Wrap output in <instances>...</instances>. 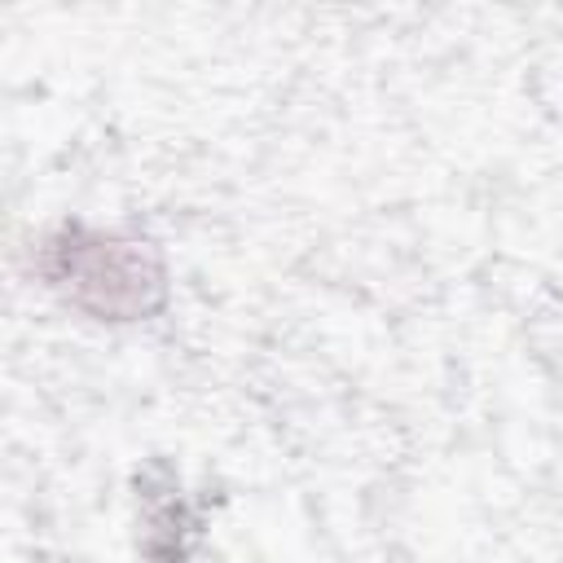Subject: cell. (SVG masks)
I'll return each instance as SVG.
<instances>
[{
  "mask_svg": "<svg viewBox=\"0 0 563 563\" xmlns=\"http://www.w3.org/2000/svg\"><path fill=\"white\" fill-rule=\"evenodd\" d=\"M141 532L150 563H202L198 554V515L176 479H145L141 493Z\"/></svg>",
  "mask_w": 563,
  "mask_h": 563,
  "instance_id": "7a4b0ae2",
  "label": "cell"
},
{
  "mask_svg": "<svg viewBox=\"0 0 563 563\" xmlns=\"http://www.w3.org/2000/svg\"><path fill=\"white\" fill-rule=\"evenodd\" d=\"M35 273L75 312L92 321H145L167 303V268L154 242L84 220H62L40 238Z\"/></svg>",
  "mask_w": 563,
  "mask_h": 563,
  "instance_id": "6da1fadb",
  "label": "cell"
}]
</instances>
